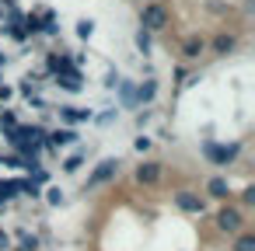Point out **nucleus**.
I'll return each mask as SVG.
<instances>
[{"instance_id": "f257e3e1", "label": "nucleus", "mask_w": 255, "mask_h": 251, "mask_svg": "<svg viewBox=\"0 0 255 251\" xmlns=\"http://www.w3.org/2000/svg\"><path fill=\"white\" fill-rule=\"evenodd\" d=\"M238 143H231V147H220V143H203V154H206V161L210 164H217V167H224V164H231L234 157H238Z\"/></svg>"}, {"instance_id": "f03ea898", "label": "nucleus", "mask_w": 255, "mask_h": 251, "mask_svg": "<svg viewBox=\"0 0 255 251\" xmlns=\"http://www.w3.org/2000/svg\"><path fill=\"white\" fill-rule=\"evenodd\" d=\"M119 174V157H105L95 171H91V178H88V188H98V185H105V181H112Z\"/></svg>"}, {"instance_id": "7ed1b4c3", "label": "nucleus", "mask_w": 255, "mask_h": 251, "mask_svg": "<svg viewBox=\"0 0 255 251\" xmlns=\"http://www.w3.org/2000/svg\"><path fill=\"white\" fill-rule=\"evenodd\" d=\"M140 21H143V32H157V28H164V21H168V11H164L161 4H147Z\"/></svg>"}, {"instance_id": "20e7f679", "label": "nucleus", "mask_w": 255, "mask_h": 251, "mask_svg": "<svg viewBox=\"0 0 255 251\" xmlns=\"http://www.w3.org/2000/svg\"><path fill=\"white\" fill-rule=\"evenodd\" d=\"M241 223H245V220H241L238 209H220V213H217V227H220L224 234H238Z\"/></svg>"}, {"instance_id": "39448f33", "label": "nucleus", "mask_w": 255, "mask_h": 251, "mask_svg": "<svg viewBox=\"0 0 255 251\" xmlns=\"http://www.w3.org/2000/svg\"><path fill=\"white\" fill-rule=\"evenodd\" d=\"M161 178V164L157 161H143L140 167H136V181H143V185H154Z\"/></svg>"}, {"instance_id": "423d86ee", "label": "nucleus", "mask_w": 255, "mask_h": 251, "mask_svg": "<svg viewBox=\"0 0 255 251\" xmlns=\"http://www.w3.org/2000/svg\"><path fill=\"white\" fill-rule=\"evenodd\" d=\"M175 206L185 209V213H203V199L192 195V192H178V195H175Z\"/></svg>"}, {"instance_id": "0eeeda50", "label": "nucleus", "mask_w": 255, "mask_h": 251, "mask_svg": "<svg viewBox=\"0 0 255 251\" xmlns=\"http://www.w3.org/2000/svg\"><path fill=\"white\" fill-rule=\"evenodd\" d=\"M49 143L53 147H70V143H77V133L74 129H53L49 133Z\"/></svg>"}, {"instance_id": "6e6552de", "label": "nucleus", "mask_w": 255, "mask_h": 251, "mask_svg": "<svg viewBox=\"0 0 255 251\" xmlns=\"http://www.w3.org/2000/svg\"><path fill=\"white\" fill-rule=\"evenodd\" d=\"M60 119L63 122H88L91 119V108H60Z\"/></svg>"}, {"instance_id": "1a4fd4ad", "label": "nucleus", "mask_w": 255, "mask_h": 251, "mask_svg": "<svg viewBox=\"0 0 255 251\" xmlns=\"http://www.w3.org/2000/svg\"><path fill=\"white\" fill-rule=\"evenodd\" d=\"M154 94H157V84L154 81H143L140 87H136V101L143 105V101H154Z\"/></svg>"}, {"instance_id": "9d476101", "label": "nucleus", "mask_w": 255, "mask_h": 251, "mask_svg": "<svg viewBox=\"0 0 255 251\" xmlns=\"http://www.w3.org/2000/svg\"><path fill=\"white\" fill-rule=\"evenodd\" d=\"M116 87H119V94H123V105L133 108V105H136V91H133V84H129V81H119Z\"/></svg>"}, {"instance_id": "9b49d317", "label": "nucleus", "mask_w": 255, "mask_h": 251, "mask_svg": "<svg viewBox=\"0 0 255 251\" xmlns=\"http://www.w3.org/2000/svg\"><path fill=\"white\" fill-rule=\"evenodd\" d=\"M206 188H210V195H213V199H227V195H231V188H227V181H224V178H210V185H206Z\"/></svg>"}, {"instance_id": "f8f14e48", "label": "nucleus", "mask_w": 255, "mask_h": 251, "mask_svg": "<svg viewBox=\"0 0 255 251\" xmlns=\"http://www.w3.org/2000/svg\"><path fill=\"white\" fill-rule=\"evenodd\" d=\"M18 251H39V237H35V234H21Z\"/></svg>"}, {"instance_id": "ddd939ff", "label": "nucleus", "mask_w": 255, "mask_h": 251, "mask_svg": "<svg viewBox=\"0 0 255 251\" xmlns=\"http://www.w3.org/2000/svg\"><path fill=\"white\" fill-rule=\"evenodd\" d=\"M14 192H18V181H0V202L14 199Z\"/></svg>"}, {"instance_id": "4468645a", "label": "nucleus", "mask_w": 255, "mask_h": 251, "mask_svg": "<svg viewBox=\"0 0 255 251\" xmlns=\"http://www.w3.org/2000/svg\"><path fill=\"white\" fill-rule=\"evenodd\" d=\"M213 49H217V53H231V49H234V39H231V35H220V39L213 42Z\"/></svg>"}, {"instance_id": "2eb2a0df", "label": "nucleus", "mask_w": 255, "mask_h": 251, "mask_svg": "<svg viewBox=\"0 0 255 251\" xmlns=\"http://www.w3.org/2000/svg\"><path fill=\"white\" fill-rule=\"evenodd\" d=\"M81 164H84V157H81V154H74V157H67L63 171H67V174H74V171H81Z\"/></svg>"}, {"instance_id": "dca6fc26", "label": "nucleus", "mask_w": 255, "mask_h": 251, "mask_svg": "<svg viewBox=\"0 0 255 251\" xmlns=\"http://www.w3.org/2000/svg\"><path fill=\"white\" fill-rule=\"evenodd\" d=\"M234 251H255V237H238V244H234Z\"/></svg>"}, {"instance_id": "f3484780", "label": "nucleus", "mask_w": 255, "mask_h": 251, "mask_svg": "<svg viewBox=\"0 0 255 251\" xmlns=\"http://www.w3.org/2000/svg\"><path fill=\"white\" fill-rule=\"evenodd\" d=\"M136 46H140V53H143V56L150 53V35H147L143 28H140V35H136Z\"/></svg>"}, {"instance_id": "a211bd4d", "label": "nucleus", "mask_w": 255, "mask_h": 251, "mask_svg": "<svg viewBox=\"0 0 255 251\" xmlns=\"http://www.w3.org/2000/svg\"><path fill=\"white\" fill-rule=\"evenodd\" d=\"M91 32H95V21H81V25H77V35H81V39H91Z\"/></svg>"}, {"instance_id": "6ab92c4d", "label": "nucleus", "mask_w": 255, "mask_h": 251, "mask_svg": "<svg viewBox=\"0 0 255 251\" xmlns=\"http://www.w3.org/2000/svg\"><path fill=\"white\" fill-rule=\"evenodd\" d=\"M199 49H203V42H185V56H199Z\"/></svg>"}, {"instance_id": "aec40b11", "label": "nucleus", "mask_w": 255, "mask_h": 251, "mask_svg": "<svg viewBox=\"0 0 255 251\" xmlns=\"http://www.w3.org/2000/svg\"><path fill=\"white\" fill-rule=\"evenodd\" d=\"M46 199H49L53 206H60V202H63V192H60V188H49V195H46Z\"/></svg>"}, {"instance_id": "412c9836", "label": "nucleus", "mask_w": 255, "mask_h": 251, "mask_svg": "<svg viewBox=\"0 0 255 251\" xmlns=\"http://www.w3.org/2000/svg\"><path fill=\"white\" fill-rule=\"evenodd\" d=\"M133 147L143 154V150H150V140H147V136H136V143H133Z\"/></svg>"}, {"instance_id": "4be33fe9", "label": "nucleus", "mask_w": 255, "mask_h": 251, "mask_svg": "<svg viewBox=\"0 0 255 251\" xmlns=\"http://www.w3.org/2000/svg\"><path fill=\"white\" fill-rule=\"evenodd\" d=\"M0 126H7V129H14V115H11V112H4V115H0Z\"/></svg>"}, {"instance_id": "5701e85b", "label": "nucleus", "mask_w": 255, "mask_h": 251, "mask_svg": "<svg viewBox=\"0 0 255 251\" xmlns=\"http://www.w3.org/2000/svg\"><path fill=\"white\" fill-rule=\"evenodd\" d=\"M116 84H119V74H116V70H109V77H105V87H116Z\"/></svg>"}, {"instance_id": "b1692460", "label": "nucleus", "mask_w": 255, "mask_h": 251, "mask_svg": "<svg viewBox=\"0 0 255 251\" xmlns=\"http://www.w3.org/2000/svg\"><path fill=\"white\" fill-rule=\"evenodd\" d=\"M7 248H11V237H7V234H0V251H7Z\"/></svg>"}, {"instance_id": "393cba45", "label": "nucleus", "mask_w": 255, "mask_h": 251, "mask_svg": "<svg viewBox=\"0 0 255 251\" xmlns=\"http://www.w3.org/2000/svg\"><path fill=\"white\" fill-rule=\"evenodd\" d=\"M0 60H4V56H0Z\"/></svg>"}]
</instances>
